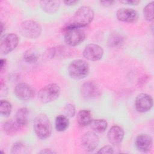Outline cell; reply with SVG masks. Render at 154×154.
Segmentation results:
<instances>
[{"mask_svg":"<svg viewBox=\"0 0 154 154\" xmlns=\"http://www.w3.org/2000/svg\"><path fill=\"white\" fill-rule=\"evenodd\" d=\"M94 16L93 9L87 6H81L75 11L73 22L68 26L81 28L87 26L93 20Z\"/></svg>","mask_w":154,"mask_h":154,"instance_id":"cell-1","label":"cell"},{"mask_svg":"<svg viewBox=\"0 0 154 154\" xmlns=\"http://www.w3.org/2000/svg\"><path fill=\"white\" fill-rule=\"evenodd\" d=\"M33 129L36 135L40 139H46L52 132V126L49 119L45 114H38L33 122Z\"/></svg>","mask_w":154,"mask_h":154,"instance_id":"cell-2","label":"cell"},{"mask_svg":"<svg viewBox=\"0 0 154 154\" xmlns=\"http://www.w3.org/2000/svg\"><path fill=\"white\" fill-rule=\"evenodd\" d=\"M68 72L70 76L74 79H84L88 75L89 65L83 60H75L70 63Z\"/></svg>","mask_w":154,"mask_h":154,"instance_id":"cell-3","label":"cell"},{"mask_svg":"<svg viewBox=\"0 0 154 154\" xmlns=\"http://www.w3.org/2000/svg\"><path fill=\"white\" fill-rule=\"evenodd\" d=\"M61 92L59 85L55 83L49 84L42 88L38 93V99L43 103H48L55 100Z\"/></svg>","mask_w":154,"mask_h":154,"instance_id":"cell-4","label":"cell"},{"mask_svg":"<svg viewBox=\"0 0 154 154\" xmlns=\"http://www.w3.org/2000/svg\"><path fill=\"white\" fill-rule=\"evenodd\" d=\"M64 42L70 46H77L85 40V34L81 28L71 27L67 25L64 28Z\"/></svg>","mask_w":154,"mask_h":154,"instance_id":"cell-5","label":"cell"},{"mask_svg":"<svg viewBox=\"0 0 154 154\" xmlns=\"http://www.w3.org/2000/svg\"><path fill=\"white\" fill-rule=\"evenodd\" d=\"M42 31L40 25L35 21L27 20L23 22L20 25V32L25 37L30 39L38 38Z\"/></svg>","mask_w":154,"mask_h":154,"instance_id":"cell-6","label":"cell"},{"mask_svg":"<svg viewBox=\"0 0 154 154\" xmlns=\"http://www.w3.org/2000/svg\"><path fill=\"white\" fill-rule=\"evenodd\" d=\"M18 43L19 38L16 34L10 33L4 35L1 40L0 51L4 55L8 54L17 46Z\"/></svg>","mask_w":154,"mask_h":154,"instance_id":"cell-7","label":"cell"},{"mask_svg":"<svg viewBox=\"0 0 154 154\" xmlns=\"http://www.w3.org/2000/svg\"><path fill=\"white\" fill-rule=\"evenodd\" d=\"M81 143L85 151L91 152L96 149L98 146L99 138L95 132L88 131L82 135L81 139Z\"/></svg>","mask_w":154,"mask_h":154,"instance_id":"cell-8","label":"cell"},{"mask_svg":"<svg viewBox=\"0 0 154 154\" xmlns=\"http://www.w3.org/2000/svg\"><path fill=\"white\" fill-rule=\"evenodd\" d=\"M103 55V48L96 44L87 45L83 51L84 57L89 61H98L102 58Z\"/></svg>","mask_w":154,"mask_h":154,"instance_id":"cell-9","label":"cell"},{"mask_svg":"<svg viewBox=\"0 0 154 154\" xmlns=\"http://www.w3.org/2000/svg\"><path fill=\"white\" fill-rule=\"evenodd\" d=\"M135 106L139 112H147L153 106V99L148 94L140 93L135 99Z\"/></svg>","mask_w":154,"mask_h":154,"instance_id":"cell-10","label":"cell"},{"mask_svg":"<svg viewBox=\"0 0 154 154\" xmlns=\"http://www.w3.org/2000/svg\"><path fill=\"white\" fill-rule=\"evenodd\" d=\"M81 93L82 96L86 99H92L99 96L100 91L97 84L91 81L84 82L81 87Z\"/></svg>","mask_w":154,"mask_h":154,"instance_id":"cell-11","label":"cell"},{"mask_svg":"<svg viewBox=\"0 0 154 154\" xmlns=\"http://www.w3.org/2000/svg\"><path fill=\"white\" fill-rule=\"evenodd\" d=\"M16 96L21 100H28L34 96V91L32 88L25 82H19L14 88Z\"/></svg>","mask_w":154,"mask_h":154,"instance_id":"cell-12","label":"cell"},{"mask_svg":"<svg viewBox=\"0 0 154 154\" xmlns=\"http://www.w3.org/2000/svg\"><path fill=\"white\" fill-rule=\"evenodd\" d=\"M153 144L152 137L146 134H139L135 140V145L137 149L142 152L149 151Z\"/></svg>","mask_w":154,"mask_h":154,"instance_id":"cell-13","label":"cell"},{"mask_svg":"<svg viewBox=\"0 0 154 154\" xmlns=\"http://www.w3.org/2000/svg\"><path fill=\"white\" fill-rule=\"evenodd\" d=\"M116 17L120 21L127 23H133L137 20L138 15L137 12L134 9L121 8L117 11Z\"/></svg>","mask_w":154,"mask_h":154,"instance_id":"cell-14","label":"cell"},{"mask_svg":"<svg viewBox=\"0 0 154 154\" xmlns=\"http://www.w3.org/2000/svg\"><path fill=\"white\" fill-rule=\"evenodd\" d=\"M107 137L111 144L118 145L123 141L124 138V131L119 126H112L108 132Z\"/></svg>","mask_w":154,"mask_h":154,"instance_id":"cell-15","label":"cell"},{"mask_svg":"<svg viewBox=\"0 0 154 154\" xmlns=\"http://www.w3.org/2000/svg\"><path fill=\"white\" fill-rule=\"evenodd\" d=\"M39 3L42 9L51 14L57 12L60 5V2L58 1H40Z\"/></svg>","mask_w":154,"mask_h":154,"instance_id":"cell-16","label":"cell"},{"mask_svg":"<svg viewBox=\"0 0 154 154\" xmlns=\"http://www.w3.org/2000/svg\"><path fill=\"white\" fill-rule=\"evenodd\" d=\"M125 42V37L119 32L111 33L107 40V45L110 48H118L121 47Z\"/></svg>","mask_w":154,"mask_h":154,"instance_id":"cell-17","label":"cell"},{"mask_svg":"<svg viewBox=\"0 0 154 154\" xmlns=\"http://www.w3.org/2000/svg\"><path fill=\"white\" fill-rule=\"evenodd\" d=\"M78 123L81 126H86L90 124L92 121V114L90 110L82 109L80 110L76 117Z\"/></svg>","mask_w":154,"mask_h":154,"instance_id":"cell-18","label":"cell"},{"mask_svg":"<svg viewBox=\"0 0 154 154\" xmlns=\"http://www.w3.org/2000/svg\"><path fill=\"white\" fill-rule=\"evenodd\" d=\"M28 109L25 107L21 108L17 110L16 114L15 120L21 127L26 126L28 122Z\"/></svg>","mask_w":154,"mask_h":154,"instance_id":"cell-19","label":"cell"},{"mask_svg":"<svg viewBox=\"0 0 154 154\" xmlns=\"http://www.w3.org/2000/svg\"><path fill=\"white\" fill-rule=\"evenodd\" d=\"M69 126V117L65 115H58L55 122V127L57 131L63 132L66 131Z\"/></svg>","mask_w":154,"mask_h":154,"instance_id":"cell-20","label":"cell"},{"mask_svg":"<svg viewBox=\"0 0 154 154\" xmlns=\"http://www.w3.org/2000/svg\"><path fill=\"white\" fill-rule=\"evenodd\" d=\"M90 125L91 129L97 133H102L105 132L108 126V123L104 119L92 120Z\"/></svg>","mask_w":154,"mask_h":154,"instance_id":"cell-21","label":"cell"},{"mask_svg":"<svg viewBox=\"0 0 154 154\" xmlns=\"http://www.w3.org/2000/svg\"><path fill=\"white\" fill-rule=\"evenodd\" d=\"M21 126L16 122V121L9 120L6 122L3 125L4 131L8 135H13L15 134Z\"/></svg>","mask_w":154,"mask_h":154,"instance_id":"cell-22","label":"cell"},{"mask_svg":"<svg viewBox=\"0 0 154 154\" xmlns=\"http://www.w3.org/2000/svg\"><path fill=\"white\" fill-rule=\"evenodd\" d=\"M38 59V56L35 51L32 49L26 50L23 54V60L28 63H35Z\"/></svg>","mask_w":154,"mask_h":154,"instance_id":"cell-23","label":"cell"},{"mask_svg":"<svg viewBox=\"0 0 154 154\" xmlns=\"http://www.w3.org/2000/svg\"><path fill=\"white\" fill-rule=\"evenodd\" d=\"M12 106L7 100H1L0 102V113L2 117H7L11 112Z\"/></svg>","mask_w":154,"mask_h":154,"instance_id":"cell-24","label":"cell"},{"mask_svg":"<svg viewBox=\"0 0 154 154\" xmlns=\"http://www.w3.org/2000/svg\"><path fill=\"white\" fill-rule=\"evenodd\" d=\"M143 16L147 21H152L153 19V2L147 4L143 9Z\"/></svg>","mask_w":154,"mask_h":154,"instance_id":"cell-25","label":"cell"},{"mask_svg":"<svg viewBox=\"0 0 154 154\" xmlns=\"http://www.w3.org/2000/svg\"><path fill=\"white\" fill-rule=\"evenodd\" d=\"M11 153H27V148L26 146L22 142H16L14 144H13L11 150Z\"/></svg>","mask_w":154,"mask_h":154,"instance_id":"cell-26","label":"cell"},{"mask_svg":"<svg viewBox=\"0 0 154 154\" xmlns=\"http://www.w3.org/2000/svg\"><path fill=\"white\" fill-rule=\"evenodd\" d=\"M75 107L72 103L67 104L64 108V115L67 117H73L75 114Z\"/></svg>","mask_w":154,"mask_h":154,"instance_id":"cell-27","label":"cell"},{"mask_svg":"<svg viewBox=\"0 0 154 154\" xmlns=\"http://www.w3.org/2000/svg\"><path fill=\"white\" fill-rule=\"evenodd\" d=\"M97 153H113L114 150L112 147L111 146L106 145L102 147L100 149H99L97 152Z\"/></svg>","mask_w":154,"mask_h":154,"instance_id":"cell-28","label":"cell"},{"mask_svg":"<svg viewBox=\"0 0 154 154\" xmlns=\"http://www.w3.org/2000/svg\"><path fill=\"white\" fill-rule=\"evenodd\" d=\"M121 3H123L124 4H128L131 5H137L140 3L139 1H120Z\"/></svg>","mask_w":154,"mask_h":154,"instance_id":"cell-29","label":"cell"},{"mask_svg":"<svg viewBox=\"0 0 154 154\" xmlns=\"http://www.w3.org/2000/svg\"><path fill=\"white\" fill-rule=\"evenodd\" d=\"M100 4H101V5L103 6V7H109L110 5H111L114 1H99Z\"/></svg>","mask_w":154,"mask_h":154,"instance_id":"cell-30","label":"cell"},{"mask_svg":"<svg viewBox=\"0 0 154 154\" xmlns=\"http://www.w3.org/2000/svg\"><path fill=\"white\" fill-rule=\"evenodd\" d=\"M39 153H42V154H43V153L48 154V153H56L57 152L54 150H52L50 149H43L42 150H41Z\"/></svg>","mask_w":154,"mask_h":154,"instance_id":"cell-31","label":"cell"},{"mask_svg":"<svg viewBox=\"0 0 154 154\" xmlns=\"http://www.w3.org/2000/svg\"><path fill=\"white\" fill-rule=\"evenodd\" d=\"M66 5H74L78 2V1H66L63 2Z\"/></svg>","mask_w":154,"mask_h":154,"instance_id":"cell-32","label":"cell"},{"mask_svg":"<svg viewBox=\"0 0 154 154\" xmlns=\"http://www.w3.org/2000/svg\"><path fill=\"white\" fill-rule=\"evenodd\" d=\"M5 65H6V60L5 59H1V61H0L1 71H2L3 70V69L5 66Z\"/></svg>","mask_w":154,"mask_h":154,"instance_id":"cell-33","label":"cell"},{"mask_svg":"<svg viewBox=\"0 0 154 154\" xmlns=\"http://www.w3.org/2000/svg\"><path fill=\"white\" fill-rule=\"evenodd\" d=\"M1 34L3 33V31H4V23L2 22H1Z\"/></svg>","mask_w":154,"mask_h":154,"instance_id":"cell-34","label":"cell"}]
</instances>
